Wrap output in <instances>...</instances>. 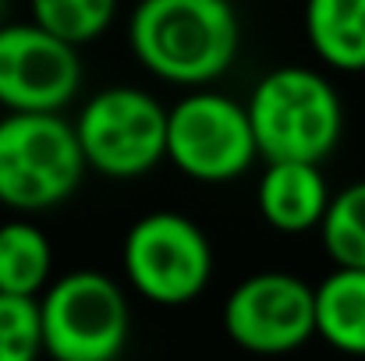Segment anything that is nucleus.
Segmentation results:
<instances>
[{"label": "nucleus", "instance_id": "nucleus-15", "mask_svg": "<svg viewBox=\"0 0 365 361\" xmlns=\"http://www.w3.org/2000/svg\"><path fill=\"white\" fill-rule=\"evenodd\" d=\"M114 14H118L114 0H36L32 4V21L68 46L103 36Z\"/></svg>", "mask_w": 365, "mask_h": 361}, {"label": "nucleus", "instance_id": "nucleus-13", "mask_svg": "<svg viewBox=\"0 0 365 361\" xmlns=\"http://www.w3.org/2000/svg\"><path fill=\"white\" fill-rule=\"evenodd\" d=\"M53 269V248L29 220L0 224V294L36 298L46 294Z\"/></svg>", "mask_w": 365, "mask_h": 361}, {"label": "nucleus", "instance_id": "nucleus-11", "mask_svg": "<svg viewBox=\"0 0 365 361\" xmlns=\"http://www.w3.org/2000/svg\"><path fill=\"white\" fill-rule=\"evenodd\" d=\"M305 36L323 64L365 71V0H312L305 7Z\"/></svg>", "mask_w": 365, "mask_h": 361}, {"label": "nucleus", "instance_id": "nucleus-4", "mask_svg": "<svg viewBox=\"0 0 365 361\" xmlns=\"http://www.w3.org/2000/svg\"><path fill=\"white\" fill-rule=\"evenodd\" d=\"M43 347L53 361H114L128 344V298L96 269H75L39 298Z\"/></svg>", "mask_w": 365, "mask_h": 361}, {"label": "nucleus", "instance_id": "nucleus-6", "mask_svg": "<svg viewBox=\"0 0 365 361\" xmlns=\"http://www.w3.org/2000/svg\"><path fill=\"white\" fill-rule=\"evenodd\" d=\"M128 283L156 305H185L199 298L213 276V244L206 231L181 213H145L124 234Z\"/></svg>", "mask_w": 365, "mask_h": 361}, {"label": "nucleus", "instance_id": "nucleus-10", "mask_svg": "<svg viewBox=\"0 0 365 361\" xmlns=\"http://www.w3.org/2000/svg\"><path fill=\"white\" fill-rule=\"evenodd\" d=\"M255 195L266 224L284 234H305L319 227L334 199L316 163H266Z\"/></svg>", "mask_w": 365, "mask_h": 361}, {"label": "nucleus", "instance_id": "nucleus-2", "mask_svg": "<svg viewBox=\"0 0 365 361\" xmlns=\"http://www.w3.org/2000/svg\"><path fill=\"white\" fill-rule=\"evenodd\" d=\"M248 117L266 163H323L344 131L337 89L312 68H273L248 96Z\"/></svg>", "mask_w": 365, "mask_h": 361}, {"label": "nucleus", "instance_id": "nucleus-16", "mask_svg": "<svg viewBox=\"0 0 365 361\" xmlns=\"http://www.w3.org/2000/svg\"><path fill=\"white\" fill-rule=\"evenodd\" d=\"M43 351L39 301L0 294V361H36Z\"/></svg>", "mask_w": 365, "mask_h": 361}, {"label": "nucleus", "instance_id": "nucleus-5", "mask_svg": "<svg viewBox=\"0 0 365 361\" xmlns=\"http://www.w3.org/2000/svg\"><path fill=\"white\" fill-rule=\"evenodd\" d=\"M167 117L156 96L135 85L100 89L75 120L86 163L103 177H142L167 156Z\"/></svg>", "mask_w": 365, "mask_h": 361}, {"label": "nucleus", "instance_id": "nucleus-3", "mask_svg": "<svg viewBox=\"0 0 365 361\" xmlns=\"http://www.w3.org/2000/svg\"><path fill=\"white\" fill-rule=\"evenodd\" d=\"M75 124L61 114L0 117V202L21 213L61 206L86 174Z\"/></svg>", "mask_w": 365, "mask_h": 361}, {"label": "nucleus", "instance_id": "nucleus-12", "mask_svg": "<svg viewBox=\"0 0 365 361\" xmlns=\"http://www.w3.org/2000/svg\"><path fill=\"white\" fill-rule=\"evenodd\" d=\"M316 333L344 351L365 358V269H334L316 287Z\"/></svg>", "mask_w": 365, "mask_h": 361}, {"label": "nucleus", "instance_id": "nucleus-7", "mask_svg": "<svg viewBox=\"0 0 365 361\" xmlns=\"http://www.w3.org/2000/svg\"><path fill=\"white\" fill-rule=\"evenodd\" d=\"M259 156L248 107L224 93H188L167 117V159L206 184L235 181Z\"/></svg>", "mask_w": 365, "mask_h": 361}, {"label": "nucleus", "instance_id": "nucleus-9", "mask_svg": "<svg viewBox=\"0 0 365 361\" xmlns=\"http://www.w3.org/2000/svg\"><path fill=\"white\" fill-rule=\"evenodd\" d=\"M82 64L75 46L36 21L0 25V107L11 114H57L75 100Z\"/></svg>", "mask_w": 365, "mask_h": 361}, {"label": "nucleus", "instance_id": "nucleus-1", "mask_svg": "<svg viewBox=\"0 0 365 361\" xmlns=\"http://www.w3.org/2000/svg\"><path fill=\"white\" fill-rule=\"evenodd\" d=\"M128 43L153 75L199 85L235 64L242 25L224 0H145L128 21Z\"/></svg>", "mask_w": 365, "mask_h": 361}, {"label": "nucleus", "instance_id": "nucleus-14", "mask_svg": "<svg viewBox=\"0 0 365 361\" xmlns=\"http://www.w3.org/2000/svg\"><path fill=\"white\" fill-rule=\"evenodd\" d=\"M319 234L337 269H365V181L341 188L330 199Z\"/></svg>", "mask_w": 365, "mask_h": 361}, {"label": "nucleus", "instance_id": "nucleus-8", "mask_svg": "<svg viewBox=\"0 0 365 361\" xmlns=\"http://www.w3.org/2000/svg\"><path fill=\"white\" fill-rule=\"evenodd\" d=\"M227 337L252 355L298 351L316 333V287L294 273H252L224 301Z\"/></svg>", "mask_w": 365, "mask_h": 361}]
</instances>
